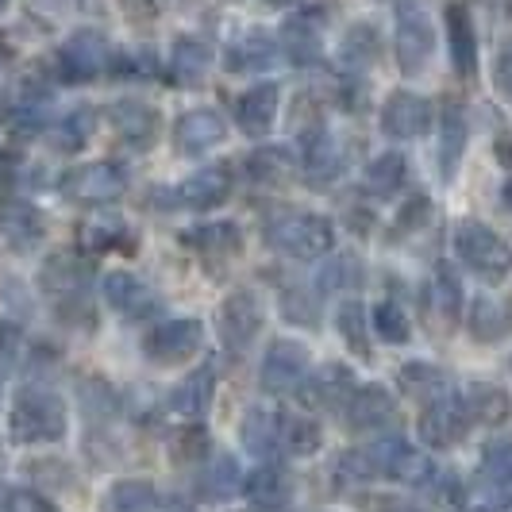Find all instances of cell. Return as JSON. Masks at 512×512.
I'll use <instances>...</instances> for the list:
<instances>
[{"label":"cell","instance_id":"cell-1","mask_svg":"<svg viewBox=\"0 0 512 512\" xmlns=\"http://www.w3.org/2000/svg\"><path fill=\"white\" fill-rule=\"evenodd\" d=\"M70 428L66 401L51 389H24L12 405V439L16 443H58Z\"/></svg>","mask_w":512,"mask_h":512},{"label":"cell","instance_id":"cell-2","mask_svg":"<svg viewBox=\"0 0 512 512\" xmlns=\"http://www.w3.org/2000/svg\"><path fill=\"white\" fill-rule=\"evenodd\" d=\"M455 251L462 266L474 270L482 282H505L512 274V247L478 220H462L455 228Z\"/></svg>","mask_w":512,"mask_h":512},{"label":"cell","instance_id":"cell-3","mask_svg":"<svg viewBox=\"0 0 512 512\" xmlns=\"http://www.w3.org/2000/svg\"><path fill=\"white\" fill-rule=\"evenodd\" d=\"M266 239H270V247H278L289 258H324L335 247V228L328 216L289 212L266 228Z\"/></svg>","mask_w":512,"mask_h":512},{"label":"cell","instance_id":"cell-4","mask_svg":"<svg viewBox=\"0 0 512 512\" xmlns=\"http://www.w3.org/2000/svg\"><path fill=\"white\" fill-rule=\"evenodd\" d=\"M393 51L397 66L405 77L424 74V66L432 62L436 51V27L428 20V12L416 0H397V35H393Z\"/></svg>","mask_w":512,"mask_h":512},{"label":"cell","instance_id":"cell-5","mask_svg":"<svg viewBox=\"0 0 512 512\" xmlns=\"http://www.w3.org/2000/svg\"><path fill=\"white\" fill-rule=\"evenodd\" d=\"M470 424H474V416H470V409H466V401H462L459 393H439L420 412V439L428 447L447 451V447H459L462 439H466Z\"/></svg>","mask_w":512,"mask_h":512},{"label":"cell","instance_id":"cell-6","mask_svg":"<svg viewBox=\"0 0 512 512\" xmlns=\"http://www.w3.org/2000/svg\"><path fill=\"white\" fill-rule=\"evenodd\" d=\"M262 332V305L251 289H235L224 297V305L216 308V335L231 355H243Z\"/></svg>","mask_w":512,"mask_h":512},{"label":"cell","instance_id":"cell-7","mask_svg":"<svg viewBox=\"0 0 512 512\" xmlns=\"http://www.w3.org/2000/svg\"><path fill=\"white\" fill-rule=\"evenodd\" d=\"M201 339H205V328L201 320L193 316H174V320H162L154 324L147 339H143V355L158 366H174V362L193 359L201 351Z\"/></svg>","mask_w":512,"mask_h":512},{"label":"cell","instance_id":"cell-8","mask_svg":"<svg viewBox=\"0 0 512 512\" xmlns=\"http://www.w3.org/2000/svg\"><path fill=\"white\" fill-rule=\"evenodd\" d=\"M124 189H128V170L120 162H85V166H74L62 178V193L77 205L116 201Z\"/></svg>","mask_w":512,"mask_h":512},{"label":"cell","instance_id":"cell-9","mask_svg":"<svg viewBox=\"0 0 512 512\" xmlns=\"http://www.w3.org/2000/svg\"><path fill=\"white\" fill-rule=\"evenodd\" d=\"M366 455H370V462H374L378 474L397 478V482H409V486H428V482L436 478V466L424 459L412 443H405L401 436L378 439Z\"/></svg>","mask_w":512,"mask_h":512},{"label":"cell","instance_id":"cell-10","mask_svg":"<svg viewBox=\"0 0 512 512\" xmlns=\"http://www.w3.org/2000/svg\"><path fill=\"white\" fill-rule=\"evenodd\" d=\"M262 389L266 393H293L308 378V347L293 339H274L266 359H262Z\"/></svg>","mask_w":512,"mask_h":512},{"label":"cell","instance_id":"cell-11","mask_svg":"<svg viewBox=\"0 0 512 512\" xmlns=\"http://www.w3.org/2000/svg\"><path fill=\"white\" fill-rule=\"evenodd\" d=\"M108 66V39L101 31H77L58 51V74L66 81H93Z\"/></svg>","mask_w":512,"mask_h":512},{"label":"cell","instance_id":"cell-12","mask_svg":"<svg viewBox=\"0 0 512 512\" xmlns=\"http://www.w3.org/2000/svg\"><path fill=\"white\" fill-rule=\"evenodd\" d=\"M108 120H112V131L128 143L131 151H151L154 139H158V131H162V116H158V108H154V104H143V101L112 104Z\"/></svg>","mask_w":512,"mask_h":512},{"label":"cell","instance_id":"cell-13","mask_svg":"<svg viewBox=\"0 0 512 512\" xmlns=\"http://www.w3.org/2000/svg\"><path fill=\"white\" fill-rule=\"evenodd\" d=\"M382 128H385V135H393V139H416V135H424V131L432 128V104L424 101L420 93L401 89V93H393V97L385 101Z\"/></svg>","mask_w":512,"mask_h":512},{"label":"cell","instance_id":"cell-14","mask_svg":"<svg viewBox=\"0 0 512 512\" xmlns=\"http://www.w3.org/2000/svg\"><path fill=\"white\" fill-rule=\"evenodd\" d=\"M174 197H178V205L193 208V212H212L231 197V170L228 166H205V170L181 181Z\"/></svg>","mask_w":512,"mask_h":512},{"label":"cell","instance_id":"cell-15","mask_svg":"<svg viewBox=\"0 0 512 512\" xmlns=\"http://www.w3.org/2000/svg\"><path fill=\"white\" fill-rule=\"evenodd\" d=\"M224 135H228V124L212 108H193V112H185L178 124H174V143H178L181 154L212 151V147L224 143Z\"/></svg>","mask_w":512,"mask_h":512},{"label":"cell","instance_id":"cell-16","mask_svg":"<svg viewBox=\"0 0 512 512\" xmlns=\"http://www.w3.org/2000/svg\"><path fill=\"white\" fill-rule=\"evenodd\" d=\"M278 104H282V89L278 85H255L235 101V124L243 135H266L278 120Z\"/></svg>","mask_w":512,"mask_h":512},{"label":"cell","instance_id":"cell-17","mask_svg":"<svg viewBox=\"0 0 512 512\" xmlns=\"http://www.w3.org/2000/svg\"><path fill=\"white\" fill-rule=\"evenodd\" d=\"M104 301L116 308L120 316H128V320H143V316H151L154 308H158V297L128 270H112L104 278Z\"/></svg>","mask_w":512,"mask_h":512},{"label":"cell","instance_id":"cell-18","mask_svg":"<svg viewBox=\"0 0 512 512\" xmlns=\"http://www.w3.org/2000/svg\"><path fill=\"white\" fill-rule=\"evenodd\" d=\"M343 412H347V428L374 432V428H385L397 409H393V397L382 385H362V389H351V397L343 401Z\"/></svg>","mask_w":512,"mask_h":512},{"label":"cell","instance_id":"cell-19","mask_svg":"<svg viewBox=\"0 0 512 512\" xmlns=\"http://www.w3.org/2000/svg\"><path fill=\"white\" fill-rule=\"evenodd\" d=\"M343 166H347V154L339 147V139L328 131H312L305 139V178L312 185H328L343 174Z\"/></svg>","mask_w":512,"mask_h":512},{"label":"cell","instance_id":"cell-20","mask_svg":"<svg viewBox=\"0 0 512 512\" xmlns=\"http://www.w3.org/2000/svg\"><path fill=\"white\" fill-rule=\"evenodd\" d=\"M447 43H451V62L462 77L474 74V62H478V35H474V20H470V8L455 0L447 4Z\"/></svg>","mask_w":512,"mask_h":512},{"label":"cell","instance_id":"cell-21","mask_svg":"<svg viewBox=\"0 0 512 512\" xmlns=\"http://www.w3.org/2000/svg\"><path fill=\"white\" fill-rule=\"evenodd\" d=\"M212 393H216V374H212V366H197L189 378H181L174 389H170V412H178V416H189V420H197V416H205L208 405H212Z\"/></svg>","mask_w":512,"mask_h":512},{"label":"cell","instance_id":"cell-22","mask_svg":"<svg viewBox=\"0 0 512 512\" xmlns=\"http://www.w3.org/2000/svg\"><path fill=\"white\" fill-rule=\"evenodd\" d=\"M243 447L255 459L270 462L282 451V416L274 409H251L243 416Z\"/></svg>","mask_w":512,"mask_h":512},{"label":"cell","instance_id":"cell-23","mask_svg":"<svg viewBox=\"0 0 512 512\" xmlns=\"http://www.w3.org/2000/svg\"><path fill=\"white\" fill-rule=\"evenodd\" d=\"M0 235L12 243V247H35L43 239V216L39 208L27 205V201H0Z\"/></svg>","mask_w":512,"mask_h":512},{"label":"cell","instance_id":"cell-24","mask_svg":"<svg viewBox=\"0 0 512 512\" xmlns=\"http://www.w3.org/2000/svg\"><path fill=\"white\" fill-rule=\"evenodd\" d=\"M282 51L293 66H312L320 58V24L312 12L289 16L282 27Z\"/></svg>","mask_w":512,"mask_h":512},{"label":"cell","instance_id":"cell-25","mask_svg":"<svg viewBox=\"0 0 512 512\" xmlns=\"http://www.w3.org/2000/svg\"><path fill=\"white\" fill-rule=\"evenodd\" d=\"M278 54H282V47L274 39H266L262 31H251L247 39H239L228 51V70H235V74L270 70V66H278Z\"/></svg>","mask_w":512,"mask_h":512},{"label":"cell","instance_id":"cell-26","mask_svg":"<svg viewBox=\"0 0 512 512\" xmlns=\"http://www.w3.org/2000/svg\"><path fill=\"white\" fill-rule=\"evenodd\" d=\"M208 66H212V47L201 39H178L170 47V74L181 85H197L208 74Z\"/></svg>","mask_w":512,"mask_h":512},{"label":"cell","instance_id":"cell-27","mask_svg":"<svg viewBox=\"0 0 512 512\" xmlns=\"http://www.w3.org/2000/svg\"><path fill=\"white\" fill-rule=\"evenodd\" d=\"M158 509V489L143 478H120L104 493V512H154Z\"/></svg>","mask_w":512,"mask_h":512},{"label":"cell","instance_id":"cell-28","mask_svg":"<svg viewBox=\"0 0 512 512\" xmlns=\"http://www.w3.org/2000/svg\"><path fill=\"white\" fill-rule=\"evenodd\" d=\"M289 489H293L289 474H285L282 466H274V462H262L255 474L243 478V493H247L255 505H285Z\"/></svg>","mask_w":512,"mask_h":512},{"label":"cell","instance_id":"cell-29","mask_svg":"<svg viewBox=\"0 0 512 512\" xmlns=\"http://www.w3.org/2000/svg\"><path fill=\"white\" fill-rule=\"evenodd\" d=\"M308 393V405H332V409H343V401L351 397V370L347 366H324L312 382H301Z\"/></svg>","mask_w":512,"mask_h":512},{"label":"cell","instance_id":"cell-30","mask_svg":"<svg viewBox=\"0 0 512 512\" xmlns=\"http://www.w3.org/2000/svg\"><path fill=\"white\" fill-rule=\"evenodd\" d=\"M197 489H201L205 501H228L235 489H243V470H239V462L231 459V455H216V459L201 470Z\"/></svg>","mask_w":512,"mask_h":512},{"label":"cell","instance_id":"cell-31","mask_svg":"<svg viewBox=\"0 0 512 512\" xmlns=\"http://www.w3.org/2000/svg\"><path fill=\"white\" fill-rule=\"evenodd\" d=\"M185 243L197 247L205 258H231V255H239L243 235H239L235 224H205V228L185 231Z\"/></svg>","mask_w":512,"mask_h":512},{"label":"cell","instance_id":"cell-32","mask_svg":"<svg viewBox=\"0 0 512 512\" xmlns=\"http://www.w3.org/2000/svg\"><path fill=\"white\" fill-rule=\"evenodd\" d=\"M466 409H470V416L474 420H482V424H505L509 420V412H512V397L501 389V385H489V382H478L466 397Z\"/></svg>","mask_w":512,"mask_h":512},{"label":"cell","instance_id":"cell-33","mask_svg":"<svg viewBox=\"0 0 512 512\" xmlns=\"http://www.w3.org/2000/svg\"><path fill=\"white\" fill-rule=\"evenodd\" d=\"M462 151H466V116L459 104H451L443 116V135H439V174L443 178H455Z\"/></svg>","mask_w":512,"mask_h":512},{"label":"cell","instance_id":"cell-34","mask_svg":"<svg viewBox=\"0 0 512 512\" xmlns=\"http://www.w3.org/2000/svg\"><path fill=\"white\" fill-rule=\"evenodd\" d=\"M409 178V162H405V154L397 151H385L378 154L370 166H366V189L374 193V197H393L401 185Z\"/></svg>","mask_w":512,"mask_h":512},{"label":"cell","instance_id":"cell-35","mask_svg":"<svg viewBox=\"0 0 512 512\" xmlns=\"http://www.w3.org/2000/svg\"><path fill=\"white\" fill-rule=\"evenodd\" d=\"M297 162L285 147H262L247 158V174L258 181V185H282V181L293 178Z\"/></svg>","mask_w":512,"mask_h":512},{"label":"cell","instance_id":"cell-36","mask_svg":"<svg viewBox=\"0 0 512 512\" xmlns=\"http://www.w3.org/2000/svg\"><path fill=\"white\" fill-rule=\"evenodd\" d=\"M43 285L54 297H81L85 293V266L70 255H54L43 266Z\"/></svg>","mask_w":512,"mask_h":512},{"label":"cell","instance_id":"cell-37","mask_svg":"<svg viewBox=\"0 0 512 512\" xmlns=\"http://www.w3.org/2000/svg\"><path fill=\"white\" fill-rule=\"evenodd\" d=\"M89 135H93V112H89V108H77V112H70L66 120H58V124L47 131L54 151H66V154L81 151V147L89 143Z\"/></svg>","mask_w":512,"mask_h":512},{"label":"cell","instance_id":"cell-38","mask_svg":"<svg viewBox=\"0 0 512 512\" xmlns=\"http://www.w3.org/2000/svg\"><path fill=\"white\" fill-rule=\"evenodd\" d=\"M320 424L308 420V416H282V451L297 455V459H308L320 451Z\"/></svg>","mask_w":512,"mask_h":512},{"label":"cell","instance_id":"cell-39","mask_svg":"<svg viewBox=\"0 0 512 512\" xmlns=\"http://www.w3.org/2000/svg\"><path fill=\"white\" fill-rule=\"evenodd\" d=\"M428 301H432V312H436L443 324H455V320H459L462 289H459V278H455L447 266H439V270H436L432 289H428Z\"/></svg>","mask_w":512,"mask_h":512},{"label":"cell","instance_id":"cell-40","mask_svg":"<svg viewBox=\"0 0 512 512\" xmlns=\"http://www.w3.org/2000/svg\"><path fill=\"white\" fill-rule=\"evenodd\" d=\"M401 389L409 393L412 401H432V397H439V393H447V382H443V374H439L436 366H428V362H409L405 370H401Z\"/></svg>","mask_w":512,"mask_h":512},{"label":"cell","instance_id":"cell-41","mask_svg":"<svg viewBox=\"0 0 512 512\" xmlns=\"http://www.w3.org/2000/svg\"><path fill=\"white\" fill-rule=\"evenodd\" d=\"M378 51H382V39H378V31L370 24H359L351 27V35L343 39V47H339V58L347 62V66H370L374 58H378Z\"/></svg>","mask_w":512,"mask_h":512},{"label":"cell","instance_id":"cell-42","mask_svg":"<svg viewBox=\"0 0 512 512\" xmlns=\"http://www.w3.org/2000/svg\"><path fill=\"white\" fill-rule=\"evenodd\" d=\"M128 239V228H124V220H116V216H97V220H89L85 228H81V243L89 247V251H112V247H120Z\"/></svg>","mask_w":512,"mask_h":512},{"label":"cell","instance_id":"cell-43","mask_svg":"<svg viewBox=\"0 0 512 512\" xmlns=\"http://www.w3.org/2000/svg\"><path fill=\"white\" fill-rule=\"evenodd\" d=\"M374 332L382 335L385 343H409L412 335V324L409 316H405V308L397 305V301H382V305L374 308Z\"/></svg>","mask_w":512,"mask_h":512},{"label":"cell","instance_id":"cell-44","mask_svg":"<svg viewBox=\"0 0 512 512\" xmlns=\"http://www.w3.org/2000/svg\"><path fill=\"white\" fill-rule=\"evenodd\" d=\"M335 324H339L343 339H347L359 355H370V339H366V308H362V301H343L339 312H335Z\"/></svg>","mask_w":512,"mask_h":512},{"label":"cell","instance_id":"cell-45","mask_svg":"<svg viewBox=\"0 0 512 512\" xmlns=\"http://www.w3.org/2000/svg\"><path fill=\"white\" fill-rule=\"evenodd\" d=\"M208 443H212V439H208L205 428H185V432H178L174 443H170V462H174V466H197V462H205Z\"/></svg>","mask_w":512,"mask_h":512},{"label":"cell","instance_id":"cell-46","mask_svg":"<svg viewBox=\"0 0 512 512\" xmlns=\"http://www.w3.org/2000/svg\"><path fill=\"white\" fill-rule=\"evenodd\" d=\"M505 328H509V316L493 305V301H474V308H470V335L474 339L489 343V339L505 335Z\"/></svg>","mask_w":512,"mask_h":512},{"label":"cell","instance_id":"cell-47","mask_svg":"<svg viewBox=\"0 0 512 512\" xmlns=\"http://www.w3.org/2000/svg\"><path fill=\"white\" fill-rule=\"evenodd\" d=\"M482 466H486L489 482H497V486H512V439H497V443L486 451Z\"/></svg>","mask_w":512,"mask_h":512},{"label":"cell","instance_id":"cell-48","mask_svg":"<svg viewBox=\"0 0 512 512\" xmlns=\"http://www.w3.org/2000/svg\"><path fill=\"white\" fill-rule=\"evenodd\" d=\"M335 474H339V482L343 486H362V482H370V478H378V470H374V462L366 451H347L339 466H335Z\"/></svg>","mask_w":512,"mask_h":512},{"label":"cell","instance_id":"cell-49","mask_svg":"<svg viewBox=\"0 0 512 512\" xmlns=\"http://www.w3.org/2000/svg\"><path fill=\"white\" fill-rule=\"evenodd\" d=\"M4 512H58V505H51L35 489H12V493H4Z\"/></svg>","mask_w":512,"mask_h":512},{"label":"cell","instance_id":"cell-50","mask_svg":"<svg viewBox=\"0 0 512 512\" xmlns=\"http://www.w3.org/2000/svg\"><path fill=\"white\" fill-rule=\"evenodd\" d=\"M428 212H432V201H428L424 193H416L409 205L397 212V224H393V228H397V235H409V231H416L424 220H428Z\"/></svg>","mask_w":512,"mask_h":512},{"label":"cell","instance_id":"cell-51","mask_svg":"<svg viewBox=\"0 0 512 512\" xmlns=\"http://www.w3.org/2000/svg\"><path fill=\"white\" fill-rule=\"evenodd\" d=\"M120 12L131 27H151L158 20V0H120Z\"/></svg>","mask_w":512,"mask_h":512},{"label":"cell","instance_id":"cell-52","mask_svg":"<svg viewBox=\"0 0 512 512\" xmlns=\"http://www.w3.org/2000/svg\"><path fill=\"white\" fill-rule=\"evenodd\" d=\"M493 85H497V93H501L505 101H512V39L501 47L497 62H493Z\"/></svg>","mask_w":512,"mask_h":512},{"label":"cell","instance_id":"cell-53","mask_svg":"<svg viewBox=\"0 0 512 512\" xmlns=\"http://www.w3.org/2000/svg\"><path fill=\"white\" fill-rule=\"evenodd\" d=\"M347 270H351V262H347V258H335L332 270H324V274H320V285H324V289H339V285L347 282V278H343Z\"/></svg>","mask_w":512,"mask_h":512},{"label":"cell","instance_id":"cell-54","mask_svg":"<svg viewBox=\"0 0 512 512\" xmlns=\"http://www.w3.org/2000/svg\"><path fill=\"white\" fill-rule=\"evenodd\" d=\"M154 512H193V505H185V501H178V497H174V501H166V505H158V509Z\"/></svg>","mask_w":512,"mask_h":512},{"label":"cell","instance_id":"cell-55","mask_svg":"<svg viewBox=\"0 0 512 512\" xmlns=\"http://www.w3.org/2000/svg\"><path fill=\"white\" fill-rule=\"evenodd\" d=\"M247 512H285V509H278V505H262V509H247Z\"/></svg>","mask_w":512,"mask_h":512},{"label":"cell","instance_id":"cell-56","mask_svg":"<svg viewBox=\"0 0 512 512\" xmlns=\"http://www.w3.org/2000/svg\"><path fill=\"white\" fill-rule=\"evenodd\" d=\"M505 208H512V181L505 185Z\"/></svg>","mask_w":512,"mask_h":512},{"label":"cell","instance_id":"cell-57","mask_svg":"<svg viewBox=\"0 0 512 512\" xmlns=\"http://www.w3.org/2000/svg\"><path fill=\"white\" fill-rule=\"evenodd\" d=\"M505 316H509V324H512V301H509V312H505Z\"/></svg>","mask_w":512,"mask_h":512},{"label":"cell","instance_id":"cell-58","mask_svg":"<svg viewBox=\"0 0 512 512\" xmlns=\"http://www.w3.org/2000/svg\"><path fill=\"white\" fill-rule=\"evenodd\" d=\"M0 397H4V385H0Z\"/></svg>","mask_w":512,"mask_h":512},{"label":"cell","instance_id":"cell-59","mask_svg":"<svg viewBox=\"0 0 512 512\" xmlns=\"http://www.w3.org/2000/svg\"><path fill=\"white\" fill-rule=\"evenodd\" d=\"M0 8H4V0H0Z\"/></svg>","mask_w":512,"mask_h":512}]
</instances>
